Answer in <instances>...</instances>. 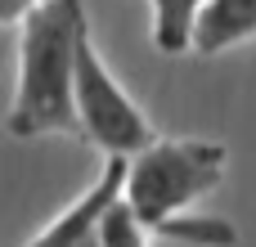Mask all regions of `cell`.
I'll use <instances>...</instances> for the list:
<instances>
[{
  "label": "cell",
  "mask_w": 256,
  "mask_h": 247,
  "mask_svg": "<svg viewBox=\"0 0 256 247\" xmlns=\"http://www.w3.org/2000/svg\"><path fill=\"white\" fill-rule=\"evenodd\" d=\"M86 27L81 0H40L22 18V45H18V90L9 104V135L36 140V135H81L76 117V54Z\"/></svg>",
  "instance_id": "cell-1"
},
{
  "label": "cell",
  "mask_w": 256,
  "mask_h": 247,
  "mask_svg": "<svg viewBox=\"0 0 256 247\" xmlns=\"http://www.w3.org/2000/svg\"><path fill=\"white\" fill-rule=\"evenodd\" d=\"M225 144L212 140H153L144 153L130 158L126 171V202L135 216L158 230L162 220L189 212L198 198H207L225 176Z\"/></svg>",
  "instance_id": "cell-2"
},
{
  "label": "cell",
  "mask_w": 256,
  "mask_h": 247,
  "mask_svg": "<svg viewBox=\"0 0 256 247\" xmlns=\"http://www.w3.org/2000/svg\"><path fill=\"white\" fill-rule=\"evenodd\" d=\"M76 117H81V140H90L108 158H135L153 144L148 117L130 104V94L104 68L90 36L81 40V54H76Z\"/></svg>",
  "instance_id": "cell-3"
},
{
  "label": "cell",
  "mask_w": 256,
  "mask_h": 247,
  "mask_svg": "<svg viewBox=\"0 0 256 247\" xmlns=\"http://www.w3.org/2000/svg\"><path fill=\"white\" fill-rule=\"evenodd\" d=\"M126 171H130V158H108L104 176H99L58 220H50V225L32 238V247H86L90 238H99L108 212L126 198Z\"/></svg>",
  "instance_id": "cell-4"
},
{
  "label": "cell",
  "mask_w": 256,
  "mask_h": 247,
  "mask_svg": "<svg viewBox=\"0 0 256 247\" xmlns=\"http://www.w3.org/2000/svg\"><path fill=\"white\" fill-rule=\"evenodd\" d=\"M256 36V0H207L194 27L198 54H220Z\"/></svg>",
  "instance_id": "cell-5"
},
{
  "label": "cell",
  "mask_w": 256,
  "mask_h": 247,
  "mask_svg": "<svg viewBox=\"0 0 256 247\" xmlns=\"http://www.w3.org/2000/svg\"><path fill=\"white\" fill-rule=\"evenodd\" d=\"M207 0H153V45L162 54L194 50V27Z\"/></svg>",
  "instance_id": "cell-6"
},
{
  "label": "cell",
  "mask_w": 256,
  "mask_h": 247,
  "mask_svg": "<svg viewBox=\"0 0 256 247\" xmlns=\"http://www.w3.org/2000/svg\"><path fill=\"white\" fill-rule=\"evenodd\" d=\"M153 234L184 247H238V230L225 216H207V212H180V216L162 220Z\"/></svg>",
  "instance_id": "cell-7"
},
{
  "label": "cell",
  "mask_w": 256,
  "mask_h": 247,
  "mask_svg": "<svg viewBox=\"0 0 256 247\" xmlns=\"http://www.w3.org/2000/svg\"><path fill=\"white\" fill-rule=\"evenodd\" d=\"M99 243L104 247H148V225L135 216V207L122 198L112 212H108V220H104V230H99Z\"/></svg>",
  "instance_id": "cell-8"
},
{
  "label": "cell",
  "mask_w": 256,
  "mask_h": 247,
  "mask_svg": "<svg viewBox=\"0 0 256 247\" xmlns=\"http://www.w3.org/2000/svg\"><path fill=\"white\" fill-rule=\"evenodd\" d=\"M36 4H40V0H0V18H4V22H22Z\"/></svg>",
  "instance_id": "cell-9"
},
{
  "label": "cell",
  "mask_w": 256,
  "mask_h": 247,
  "mask_svg": "<svg viewBox=\"0 0 256 247\" xmlns=\"http://www.w3.org/2000/svg\"><path fill=\"white\" fill-rule=\"evenodd\" d=\"M86 247H104V243H99V238H90V243H86Z\"/></svg>",
  "instance_id": "cell-10"
}]
</instances>
